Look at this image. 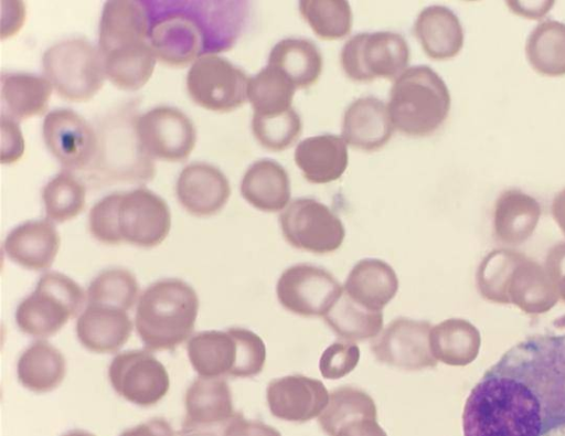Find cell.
Here are the masks:
<instances>
[{
    "instance_id": "obj_12",
    "label": "cell",
    "mask_w": 565,
    "mask_h": 436,
    "mask_svg": "<svg viewBox=\"0 0 565 436\" xmlns=\"http://www.w3.org/2000/svg\"><path fill=\"white\" fill-rule=\"evenodd\" d=\"M135 134L142 153L166 161L185 160L192 152L196 132L181 110L156 107L136 119Z\"/></svg>"
},
{
    "instance_id": "obj_6",
    "label": "cell",
    "mask_w": 565,
    "mask_h": 436,
    "mask_svg": "<svg viewBox=\"0 0 565 436\" xmlns=\"http://www.w3.org/2000/svg\"><path fill=\"white\" fill-rule=\"evenodd\" d=\"M42 65L56 93L70 102L89 100L106 77L103 55L85 39H68L49 47Z\"/></svg>"
},
{
    "instance_id": "obj_49",
    "label": "cell",
    "mask_w": 565,
    "mask_h": 436,
    "mask_svg": "<svg viewBox=\"0 0 565 436\" xmlns=\"http://www.w3.org/2000/svg\"><path fill=\"white\" fill-rule=\"evenodd\" d=\"M62 436H96V435H94L93 433H89L87 430H83V429H73V430L65 433Z\"/></svg>"
},
{
    "instance_id": "obj_7",
    "label": "cell",
    "mask_w": 565,
    "mask_h": 436,
    "mask_svg": "<svg viewBox=\"0 0 565 436\" xmlns=\"http://www.w3.org/2000/svg\"><path fill=\"white\" fill-rule=\"evenodd\" d=\"M340 61L354 82L396 79L406 70L409 47L403 35L392 31L362 32L345 42Z\"/></svg>"
},
{
    "instance_id": "obj_2",
    "label": "cell",
    "mask_w": 565,
    "mask_h": 436,
    "mask_svg": "<svg viewBox=\"0 0 565 436\" xmlns=\"http://www.w3.org/2000/svg\"><path fill=\"white\" fill-rule=\"evenodd\" d=\"M142 1L149 19L148 40L157 59L182 67L203 53L231 49L247 15L243 1Z\"/></svg>"
},
{
    "instance_id": "obj_23",
    "label": "cell",
    "mask_w": 565,
    "mask_h": 436,
    "mask_svg": "<svg viewBox=\"0 0 565 436\" xmlns=\"http://www.w3.org/2000/svg\"><path fill=\"white\" fill-rule=\"evenodd\" d=\"M149 19L141 1L110 0L105 2L99 23V52L113 51L146 42Z\"/></svg>"
},
{
    "instance_id": "obj_3",
    "label": "cell",
    "mask_w": 565,
    "mask_h": 436,
    "mask_svg": "<svg viewBox=\"0 0 565 436\" xmlns=\"http://www.w3.org/2000/svg\"><path fill=\"white\" fill-rule=\"evenodd\" d=\"M199 307V296L186 281L180 278L157 280L137 301V334L149 351H172L190 339Z\"/></svg>"
},
{
    "instance_id": "obj_24",
    "label": "cell",
    "mask_w": 565,
    "mask_h": 436,
    "mask_svg": "<svg viewBox=\"0 0 565 436\" xmlns=\"http://www.w3.org/2000/svg\"><path fill=\"white\" fill-rule=\"evenodd\" d=\"M294 159L307 181L329 183L341 178L348 167L347 142L331 134L308 137L297 145Z\"/></svg>"
},
{
    "instance_id": "obj_13",
    "label": "cell",
    "mask_w": 565,
    "mask_h": 436,
    "mask_svg": "<svg viewBox=\"0 0 565 436\" xmlns=\"http://www.w3.org/2000/svg\"><path fill=\"white\" fill-rule=\"evenodd\" d=\"M171 213L167 202L146 188L121 193L117 231L121 243L150 248L169 235Z\"/></svg>"
},
{
    "instance_id": "obj_45",
    "label": "cell",
    "mask_w": 565,
    "mask_h": 436,
    "mask_svg": "<svg viewBox=\"0 0 565 436\" xmlns=\"http://www.w3.org/2000/svg\"><path fill=\"white\" fill-rule=\"evenodd\" d=\"M1 127H2V151L1 161L2 163H13L19 160L23 155L24 141L17 123L1 115Z\"/></svg>"
},
{
    "instance_id": "obj_10",
    "label": "cell",
    "mask_w": 565,
    "mask_h": 436,
    "mask_svg": "<svg viewBox=\"0 0 565 436\" xmlns=\"http://www.w3.org/2000/svg\"><path fill=\"white\" fill-rule=\"evenodd\" d=\"M113 390L141 407L159 403L170 390L166 366L149 350H128L116 354L108 366Z\"/></svg>"
},
{
    "instance_id": "obj_36",
    "label": "cell",
    "mask_w": 565,
    "mask_h": 436,
    "mask_svg": "<svg viewBox=\"0 0 565 436\" xmlns=\"http://www.w3.org/2000/svg\"><path fill=\"white\" fill-rule=\"evenodd\" d=\"M139 299L136 276L126 268L113 267L100 272L88 285L86 302L130 310Z\"/></svg>"
},
{
    "instance_id": "obj_27",
    "label": "cell",
    "mask_w": 565,
    "mask_h": 436,
    "mask_svg": "<svg viewBox=\"0 0 565 436\" xmlns=\"http://www.w3.org/2000/svg\"><path fill=\"white\" fill-rule=\"evenodd\" d=\"M424 52L433 60L455 57L463 45V29L454 11L444 6L423 9L414 25Z\"/></svg>"
},
{
    "instance_id": "obj_43",
    "label": "cell",
    "mask_w": 565,
    "mask_h": 436,
    "mask_svg": "<svg viewBox=\"0 0 565 436\" xmlns=\"http://www.w3.org/2000/svg\"><path fill=\"white\" fill-rule=\"evenodd\" d=\"M360 361V349L354 342L337 341L321 354L319 370L324 379L338 380L351 373Z\"/></svg>"
},
{
    "instance_id": "obj_25",
    "label": "cell",
    "mask_w": 565,
    "mask_h": 436,
    "mask_svg": "<svg viewBox=\"0 0 565 436\" xmlns=\"http://www.w3.org/2000/svg\"><path fill=\"white\" fill-rule=\"evenodd\" d=\"M186 353L190 364L200 377H234L238 348L231 328L195 333L188 340Z\"/></svg>"
},
{
    "instance_id": "obj_35",
    "label": "cell",
    "mask_w": 565,
    "mask_h": 436,
    "mask_svg": "<svg viewBox=\"0 0 565 436\" xmlns=\"http://www.w3.org/2000/svg\"><path fill=\"white\" fill-rule=\"evenodd\" d=\"M296 87L280 72L267 65L249 78L247 99L254 115L271 116L292 107Z\"/></svg>"
},
{
    "instance_id": "obj_28",
    "label": "cell",
    "mask_w": 565,
    "mask_h": 436,
    "mask_svg": "<svg viewBox=\"0 0 565 436\" xmlns=\"http://www.w3.org/2000/svg\"><path fill=\"white\" fill-rule=\"evenodd\" d=\"M241 193L257 210L278 212L290 200L289 176L276 160H257L246 170L241 182Z\"/></svg>"
},
{
    "instance_id": "obj_37",
    "label": "cell",
    "mask_w": 565,
    "mask_h": 436,
    "mask_svg": "<svg viewBox=\"0 0 565 436\" xmlns=\"http://www.w3.org/2000/svg\"><path fill=\"white\" fill-rule=\"evenodd\" d=\"M47 219L63 223L76 217L85 206L86 189L67 170L50 180L42 191Z\"/></svg>"
},
{
    "instance_id": "obj_31",
    "label": "cell",
    "mask_w": 565,
    "mask_h": 436,
    "mask_svg": "<svg viewBox=\"0 0 565 436\" xmlns=\"http://www.w3.org/2000/svg\"><path fill=\"white\" fill-rule=\"evenodd\" d=\"M52 87L50 81L43 76L26 73L2 74L1 115L15 121L43 114L47 109Z\"/></svg>"
},
{
    "instance_id": "obj_34",
    "label": "cell",
    "mask_w": 565,
    "mask_h": 436,
    "mask_svg": "<svg viewBox=\"0 0 565 436\" xmlns=\"http://www.w3.org/2000/svg\"><path fill=\"white\" fill-rule=\"evenodd\" d=\"M530 65L542 75H565V23L545 20L530 33L525 43Z\"/></svg>"
},
{
    "instance_id": "obj_20",
    "label": "cell",
    "mask_w": 565,
    "mask_h": 436,
    "mask_svg": "<svg viewBox=\"0 0 565 436\" xmlns=\"http://www.w3.org/2000/svg\"><path fill=\"white\" fill-rule=\"evenodd\" d=\"M177 195L189 213L206 217L224 208L231 195V187L220 169L209 163L194 162L181 171Z\"/></svg>"
},
{
    "instance_id": "obj_46",
    "label": "cell",
    "mask_w": 565,
    "mask_h": 436,
    "mask_svg": "<svg viewBox=\"0 0 565 436\" xmlns=\"http://www.w3.org/2000/svg\"><path fill=\"white\" fill-rule=\"evenodd\" d=\"M119 436H174V430L166 418L152 417L124 430Z\"/></svg>"
},
{
    "instance_id": "obj_22",
    "label": "cell",
    "mask_w": 565,
    "mask_h": 436,
    "mask_svg": "<svg viewBox=\"0 0 565 436\" xmlns=\"http://www.w3.org/2000/svg\"><path fill=\"white\" fill-rule=\"evenodd\" d=\"M393 131L387 105L374 96L353 100L344 111L342 138L353 148L379 150L387 143Z\"/></svg>"
},
{
    "instance_id": "obj_40",
    "label": "cell",
    "mask_w": 565,
    "mask_h": 436,
    "mask_svg": "<svg viewBox=\"0 0 565 436\" xmlns=\"http://www.w3.org/2000/svg\"><path fill=\"white\" fill-rule=\"evenodd\" d=\"M301 128V118L292 107L271 116L253 114L252 129L255 138L263 147L273 151L290 147L299 137Z\"/></svg>"
},
{
    "instance_id": "obj_21",
    "label": "cell",
    "mask_w": 565,
    "mask_h": 436,
    "mask_svg": "<svg viewBox=\"0 0 565 436\" xmlns=\"http://www.w3.org/2000/svg\"><path fill=\"white\" fill-rule=\"evenodd\" d=\"M61 237L51 220L26 221L14 227L3 242L6 255L30 270H47L54 263Z\"/></svg>"
},
{
    "instance_id": "obj_15",
    "label": "cell",
    "mask_w": 565,
    "mask_h": 436,
    "mask_svg": "<svg viewBox=\"0 0 565 436\" xmlns=\"http://www.w3.org/2000/svg\"><path fill=\"white\" fill-rule=\"evenodd\" d=\"M184 408L180 436H220L236 413L231 387L222 377L194 380L184 394Z\"/></svg>"
},
{
    "instance_id": "obj_42",
    "label": "cell",
    "mask_w": 565,
    "mask_h": 436,
    "mask_svg": "<svg viewBox=\"0 0 565 436\" xmlns=\"http://www.w3.org/2000/svg\"><path fill=\"white\" fill-rule=\"evenodd\" d=\"M121 193L104 196L89 211L88 227L94 238L103 244L121 243L117 231V209Z\"/></svg>"
},
{
    "instance_id": "obj_5",
    "label": "cell",
    "mask_w": 565,
    "mask_h": 436,
    "mask_svg": "<svg viewBox=\"0 0 565 436\" xmlns=\"http://www.w3.org/2000/svg\"><path fill=\"white\" fill-rule=\"evenodd\" d=\"M85 300L84 289L74 279L60 272H45L18 305L15 323L23 333L45 339L79 316Z\"/></svg>"
},
{
    "instance_id": "obj_11",
    "label": "cell",
    "mask_w": 565,
    "mask_h": 436,
    "mask_svg": "<svg viewBox=\"0 0 565 436\" xmlns=\"http://www.w3.org/2000/svg\"><path fill=\"white\" fill-rule=\"evenodd\" d=\"M342 293L330 272L307 263L285 269L276 285L279 304L301 317H323Z\"/></svg>"
},
{
    "instance_id": "obj_16",
    "label": "cell",
    "mask_w": 565,
    "mask_h": 436,
    "mask_svg": "<svg viewBox=\"0 0 565 436\" xmlns=\"http://www.w3.org/2000/svg\"><path fill=\"white\" fill-rule=\"evenodd\" d=\"M42 132L47 149L65 168L84 169L97 153L98 141L93 127L72 109L50 111Z\"/></svg>"
},
{
    "instance_id": "obj_30",
    "label": "cell",
    "mask_w": 565,
    "mask_h": 436,
    "mask_svg": "<svg viewBox=\"0 0 565 436\" xmlns=\"http://www.w3.org/2000/svg\"><path fill=\"white\" fill-rule=\"evenodd\" d=\"M267 65L280 72L296 88H306L320 77L323 60L312 41L286 38L274 45Z\"/></svg>"
},
{
    "instance_id": "obj_29",
    "label": "cell",
    "mask_w": 565,
    "mask_h": 436,
    "mask_svg": "<svg viewBox=\"0 0 565 436\" xmlns=\"http://www.w3.org/2000/svg\"><path fill=\"white\" fill-rule=\"evenodd\" d=\"M66 375L64 354L44 339L32 342L20 355L17 376L29 391L43 394L54 391Z\"/></svg>"
},
{
    "instance_id": "obj_39",
    "label": "cell",
    "mask_w": 565,
    "mask_h": 436,
    "mask_svg": "<svg viewBox=\"0 0 565 436\" xmlns=\"http://www.w3.org/2000/svg\"><path fill=\"white\" fill-rule=\"evenodd\" d=\"M540 215L537 201L520 189L504 190L495 203V222L504 235L516 236L533 226Z\"/></svg>"
},
{
    "instance_id": "obj_18",
    "label": "cell",
    "mask_w": 565,
    "mask_h": 436,
    "mask_svg": "<svg viewBox=\"0 0 565 436\" xmlns=\"http://www.w3.org/2000/svg\"><path fill=\"white\" fill-rule=\"evenodd\" d=\"M330 393L317 379L301 374L271 380L266 389L270 413L282 421L305 423L324 411Z\"/></svg>"
},
{
    "instance_id": "obj_14",
    "label": "cell",
    "mask_w": 565,
    "mask_h": 436,
    "mask_svg": "<svg viewBox=\"0 0 565 436\" xmlns=\"http://www.w3.org/2000/svg\"><path fill=\"white\" fill-rule=\"evenodd\" d=\"M430 323L398 317L392 320L371 342L375 359L388 366L419 371L436 365L430 350Z\"/></svg>"
},
{
    "instance_id": "obj_33",
    "label": "cell",
    "mask_w": 565,
    "mask_h": 436,
    "mask_svg": "<svg viewBox=\"0 0 565 436\" xmlns=\"http://www.w3.org/2000/svg\"><path fill=\"white\" fill-rule=\"evenodd\" d=\"M322 318L338 337L348 342L374 339L383 328L382 311L360 306L344 290Z\"/></svg>"
},
{
    "instance_id": "obj_48",
    "label": "cell",
    "mask_w": 565,
    "mask_h": 436,
    "mask_svg": "<svg viewBox=\"0 0 565 436\" xmlns=\"http://www.w3.org/2000/svg\"><path fill=\"white\" fill-rule=\"evenodd\" d=\"M553 212L565 228V189L561 190L553 200Z\"/></svg>"
},
{
    "instance_id": "obj_8",
    "label": "cell",
    "mask_w": 565,
    "mask_h": 436,
    "mask_svg": "<svg viewBox=\"0 0 565 436\" xmlns=\"http://www.w3.org/2000/svg\"><path fill=\"white\" fill-rule=\"evenodd\" d=\"M279 223L288 244L315 254L337 251L345 237L340 217L312 198H298L290 202L280 214Z\"/></svg>"
},
{
    "instance_id": "obj_41",
    "label": "cell",
    "mask_w": 565,
    "mask_h": 436,
    "mask_svg": "<svg viewBox=\"0 0 565 436\" xmlns=\"http://www.w3.org/2000/svg\"><path fill=\"white\" fill-rule=\"evenodd\" d=\"M238 348L237 366L234 377H253L259 374L266 362V347L263 339L254 331L241 328H231Z\"/></svg>"
},
{
    "instance_id": "obj_19",
    "label": "cell",
    "mask_w": 565,
    "mask_h": 436,
    "mask_svg": "<svg viewBox=\"0 0 565 436\" xmlns=\"http://www.w3.org/2000/svg\"><path fill=\"white\" fill-rule=\"evenodd\" d=\"M134 323L128 311L114 306L86 302L77 317L75 331L81 344L90 352H117L128 341Z\"/></svg>"
},
{
    "instance_id": "obj_4",
    "label": "cell",
    "mask_w": 565,
    "mask_h": 436,
    "mask_svg": "<svg viewBox=\"0 0 565 436\" xmlns=\"http://www.w3.org/2000/svg\"><path fill=\"white\" fill-rule=\"evenodd\" d=\"M451 98L444 79L427 65L406 68L393 83L387 109L394 128L426 137L446 120Z\"/></svg>"
},
{
    "instance_id": "obj_9",
    "label": "cell",
    "mask_w": 565,
    "mask_h": 436,
    "mask_svg": "<svg viewBox=\"0 0 565 436\" xmlns=\"http://www.w3.org/2000/svg\"><path fill=\"white\" fill-rule=\"evenodd\" d=\"M248 82L245 72L226 59L204 54L190 67L186 89L199 106L227 113L246 102Z\"/></svg>"
},
{
    "instance_id": "obj_38",
    "label": "cell",
    "mask_w": 565,
    "mask_h": 436,
    "mask_svg": "<svg viewBox=\"0 0 565 436\" xmlns=\"http://www.w3.org/2000/svg\"><path fill=\"white\" fill-rule=\"evenodd\" d=\"M299 11L320 39L338 40L351 31L352 11L345 0H301Z\"/></svg>"
},
{
    "instance_id": "obj_44",
    "label": "cell",
    "mask_w": 565,
    "mask_h": 436,
    "mask_svg": "<svg viewBox=\"0 0 565 436\" xmlns=\"http://www.w3.org/2000/svg\"><path fill=\"white\" fill-rule=\"evenodd\" d=\"M220 436H281V434L273 426L247 419L242 413L236 412L223 427Z\"/></svg>"
},
{
    "instance_id": "obj_1",
    "label": "cell",
    "mask_w": 565,
    "mask_h": 436,
    "mask_svg": "<svg viewBox=\"0 0 565 436\" xmlns=\"http://www.w3.org/2000/svg\"><path fill=\"white\" fill-rule=\"evenodd\" d=\"M476 387L492 436H565V333L519 341Z\"/></svg>"
},
{
    "instance_id": "obj_47",
    "label": "cell",
    "mask_w": 565,
    "mask_h": 436,
    "mask_svg": "<svg viewBox=\"0 0 565 436\" xmlns=\"http://www.w3.org/2000/svg\"><path fill=\"white\" fill-rule=\"evenodd\" d=\"M509 7L514 13L524 15L527 18H540L544 15L548 9L553 6V1L544 2H521V1H509Z\"/></svg>"
},
{
    "instance_id": "obj_26",
    "label": "cell",
    "mask_w": 565,
    "mask_h": 436,
    "mask_svg": "<svg viewBox=\"0 0 565 436\" xmlns=\"http://www.w3.org/2000/svg\"><path fill=\"white\" fill-rule=\"evenodd\" d=\"M344 293L360 306L382 309L395 297L398 278L391 265L379 258H363L350 270L343 286Z\"/></svg>"
},
{
    "instance_id": "obj_32",
    "label": "cell",
    "mask_w": 565,
    "mask_h": 436,
    "mask_svg": "<svg viewBox=\"0 0 565 436\" xmlns=\"http://www.w3.org/2000/svg\"><path fill=\"white\" fill-rule=\"evenodd\" d=\"M106 77L118 88L137 91L151 77L157 56L147 42L103 56Z\"/></svg>"
},
{
    "instance_id": "obj_17",
    "label": "cell",
    "mask_w": 565,
    "mask_h": 436,
    "mask_svg": "<svg viewBox=\"0 0 565 436\" xmlns=\"http://www.w3.org/2000/svg\"><path fill=\"white\" fill-rule=\"evenodd\" d=\"M376 418L374 400L361 389L344 385L330 393L318 423L328 436H387Z\"/></svg>"
}]
</instances>
